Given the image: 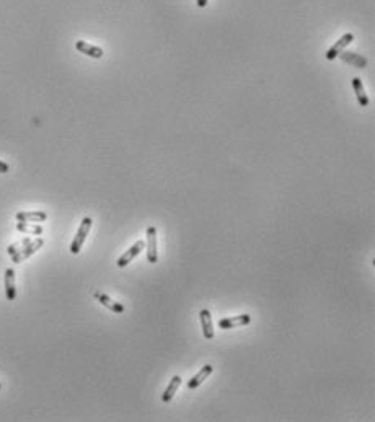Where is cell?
<instances>
[{"label":"cell","instance_id":"obj_1","mask_svg":"<svg viewBox=\"0 0 375 422\" xmlns=\"http://www.w3.org/2000/svg\"><path fill=\"white\" fill-rule=\"evenodd\" d=\"M92 225H93V220L90 219V217H85V219L82 220L80 227L77 230V233H75L74 240H72V245H71V253L72 254H79L80 253V249H82V246H84L85 238H87L88 232H90Z\"/></svg>","mask_w":375,"mask_h":422},{"label":"cell","instance_id":"obj_2","mask_svg":"<svg viewBox=\"0 0 375 422\" xmlns=\"http://www.w3.org/2000/svg\"><path fill=\"white\" fill-rule=\"evenodd\" d=\"M43 245H44V240H43V238L31 240L27 246H23L20 251H17L14 256H12V261H14V263H22V261L28 259L30 256H33V254L38 251V249H41Z\"/></svg>","mask_w":375,"mask_h":422},{"label":"cell","instance_id":"obj_3","mask_svg":"<svg viewBox=\"0 0 375 422\" xmlns=\"http://www.w3.org/2000/svg\"><path fill=\"white\" fill-rule=\"evenodd\" d=\"M145 248V241L144 240H137L134 245H132L129 249H126V253L124 254H121L119 256V259L116 261V264H118V267H126L128 266L129 263L132 259H134L136 256L139 253L142 251V249Z\"/></svg>","mask_w":375,"mask_h":422},{"label":"cell","instance_id":"obj_4","mask_svg":"<svg viewBox=\"0 0 375 422\" xmlns=\"http://www.w3.org/2000/svg\"><path fill=\"white\" fill-rule=\"evenodd\" d=\"M251 321V316L243 313V315H237V316H228V318H222L219 321V328L220 329H233V328H241V326H246Z\"/></svg>","mask_w":375,"mask_h":422},{"label":"cell","instance_id":"obj_5","mask_svg":"<svg viewBox=\"0 0 375 422\" xmlns=\"http://www.w3.org/2000/svg\"><path fill=\"white\" fill-rule=\"evenodd\" d=\"M147 259L149 263L155 264L158 261L157 251V228L154 225L147 227Z\"/></svg>","mask_w":375,"mask_h":422},{"label":"cell","instance_id":"obj_6","mask_svg":"<svg viewBox=\"0 0 375 422\" xmlns=\"http://www.w3.org/2000/svg\"><path fill=\"white\" fill-rule=\"evenodd\" d=\"M354 40V35L352 33H346V35H342L338 41H336L331 48L328 49V53H326V59L328 61H334V57H338L341 53H342V49H344L349 43H351Z\"/></svg>","mask_w":375,"mask_h":422},{"label":"cell","instance_id":"obj_7","mask_svg":"<svg viewBox=\"0 0 375 422\" xmlns=\"http://www.w3.org/2000/svg\"><path fill=\"white\" fill-rule=\"evenodd\" d=\"M199 318H201V326H202V334H204L206 339H214V323H212V316L209 310H201L199 311Z\"/></svg>","mask_w":375,"mask_h":422},{"label":"cell","instance_id":"obj_8","mask_svg":"<svg viewBox=\"0 0 375 422\" xmlns=\"http://www.w3.org/2000/svg\"><path fill=\"white\" fill-rule=\"evenodd\" d=\"M93 297L97 298L98 302L103 305V306H106L108 310H111L113 313H118V315H121V313H124V306L121 305L119 302H114V300L108 297L106 293H103V292H95Z\"/></svg>","mask_w":375,"mask_h":422},{"label":"cell","instance_id":"obj_9","mask_svg":"<svg viewBox=\"0 0 375 422\" xmlns=\"http://www.w3.org/2000/svg\"><path fill=\"white\" fill-rule=\"evenodd\" d=\"M75 49L88 57H93V59H101V57H103V49L98 46H93V44H88L85 41L75 43Z\"/></svg>","mask_w":375,"mask_h":422},{"label":"cell","instance_id":"obj_10","mask_svg":"<svg viewBox=\"0 0 375 422\" xmlns=\"http://www.w3.org/2000/svg\"><path fill=\"white\" fill-rule=\"evenodd\" d=\"M4 282H5V293H7V298L10 302H14L17 298V287H15V271L12 269V267H9V269L5 271Z\"/></svg>","mask_w":375,"mask_h":422},{"label":"cell","instance_id":"obj_11","mask_svg":"<svg viewBox=\"0 0 375 422\" xmlns=\"http://www.w3.org/2000/svg\"><path fill=\"white\" fill-rule=\"evenodd\" d=\"M214 372V367L211 365V363H207V365H204L198 373H196L191 380L188 381V388L189 389H194V388H198L201 386L202 383H204V380H207V376L211 375Z\"/></svg>","mask_w":375,"mask_h":422},{"label":"cell","instance_id":"obj_12","mask_svg":"<svg viewBox=\"0 0 375 422\" xmlns=\"http://www.w3.org/2000/svg\"><path fill=\"white\" fill-rule=\"evenodd\" d=\"M48 219V214L43 210H33V212H18L17 220L18 222H33V223H41Z\"/></svg>","mask_w":375,"mask_h":422},{"label":"cell","instance_id":"obj_13","mask_svg":"<svg viewBox=\"0 0 375 422\" xmlns=\"http://www.w3.org/2000/svg\"><path fill=\"white\" fill-rule=\"evenodd\" d=\"M352 88H354V93H355V98H357L359 101V105L360 106H368V97H367V93L364 90V85H362V80L359 79V77H354L352 79Z\"/></svg>","mask_w":375,"mask_h":422},{"label":"cell","instance_id":"obj_14","mask_svg":"<svg viewBox=\"0 0 375 422\" xmlns=\"http://www.w3.org/2000/svg\"><path fill=\"white\" fill-rule=\"evenodd\" d=\"M180 385H181V376L180 375H173V378H171V381L168 383V386L165 388V393L162 394V401L163 402H170L171 399H173V396L178 391Z\"/></svg>","mask_w":375,"mask_h":422},{"label":"cell","instance_id":"obj_15","mask_svg":"<svg viewBox=\"0 0 375 422\" xmlns=\"http://www.w3.org/2000/svg\"><path fill=\"white\" fill-rule=\"evenodd\" d=\"M17 230L22 233H28V235H43V227L38 225V223H30V222H18L17 223Z\"/></svg>","mask_w":375,"mask_h":422},{"label":"cell","instance_id":"obj_16","mask_svg":"<svg viewBox=\"0 0 375 422\" xmlns=\"http://www.w3.org/2000/svg\"><path fill=\"white\" fill-rule=\"evenodd\" d=\"M339 56L342 57V61L352 62L357 69H364L365 64H367V61L364 59V57H359L357 54H354V53H342V54H339Z\"/></svg>","mask_w":375,"mask_h":422},{"label":"cell","instance_id":"obj_17","mask_svg":"<svg viewBox=\"0 0 375 422\" xmlns=\"http://www.w3.org/2000/svg\"><path fill=\"white\" fill-rule=\"evenodd\" d=\"M30 241H31V238H30V236H27V238H23V240H20V241L14 243V245H10V246L7 248V253L10 254V256H14L17 251H20V249H22L23 246H27Z\"/></svg>","mask_w":375,"mask_h":422},{"label":"cell","instance_id":"obj_18","mask_svg":"<svg viewBox=\"0 0 375 422\" xmlns=\"http://www.w3.org/2000/svg\"><path fill=\"white\" fill-rule=\"evenodd\" d=\"M10 168H9V165L5 163V162H2V160H0V173H7Z\"/></svg>","mask_w":375,"mask_h":422},{"label":"cell","instance_id":"obj_19","mask_svg":"<svg viewBox=\"0 0 375 422\" xmlns=\"http://www.w3.org/2000/svg\"><path fill=\"white\" fill-rule=\"evenodd\" d=\"M207 2L209 0H198V7H201V9H204L206 5H207Z\"/></svg>","mask_w":375,"mask_h":422},{"label":"cell","instance_id":"obj_20","mask_svg":"<svg viewBox=\"0 0 375 422\" xmlns=\"http://www.w3.org/2000/svg\"><path fill=\"white\" fill-rule=\"evenodd\" d=\"M0 388H2V385H0Z\"/></svg>","mask_w":375,"mask_h":422}]
</instances>
